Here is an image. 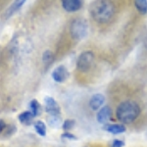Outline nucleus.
<instances>
[{"instance_id":"f257e3e1","label":"nucleus","mask_w":147,"mask_h":147,"mask_svg":"<svg viewBox=\"0 0 147 147\" xmlns=\"http://www.w3.org/2000/svg\"><path fill=\"white\" fill-rule=\"evenodd\" d=\"M140 114V108L134 101H124L117 107L116 117L122 124H130L137 119Z\"/></svg>"},{"instance_id":"f03ea898","label":"nucleus","mask_w":147,"mask_h":147,"mask_svg":"<svg viewBox=\"0 0 147 147\" xmlns=\"http://www.w3.org/2000/svg\"><path fill=\"white\" fill-rule=\"evenodd\" d=\"M91 16L96 22L106 23L113 17L115 13V6L109 1H96L91 4Z\"/></svg>"},{"instance_id":"7ed1b4c3","label":"nucleus","mask_w":147,"mask_h":147,"mask_svg":"<svg viewBox=\"0 0 147 147\" xmlns=\"http://www.w3.org/2000/svg\"><path fill=\"white\" fill-rule=\"evenodd\" d=\"M88 32V25L82 19H75L71 23L70 32L74 39L80 40L84 38Z\"/></svg>"},{"instance_id":"20e7f679","label":"nucleus","mask_w":147,"mask_h":147,"mask_svg":"<svg viewBox=\"0 0 147 147\" xmlns=\"http://www.w3.org/2000/svg\"><path fill=\"white\" fill-rule=\"evenodd\" d=\"M94 61V54L92 51H84L80 54L77 60V68L80 72L86 73L87 71L90 70L92 63Z\"/></svg>"},{"instance_id":"39448f33","label":"nucleus","mask_w":147,"mask_h":147,"mask_svg":"<svg viewBox=\"0 0 147 147\" xmlns=\"http://www.w3.org/2000/svg\"><path fill=\"white\" fill-rule=\"evenodd\" d=\"M44 103H45V112L48 115H55L59 116L61 113V108L57 101L50 96H46L44 98Z\"/></svg>"},{"instance_id":"423d86ee","label":"nucleus","mask_w":147,"mask_h":147,"mask_svg":"<svg viewBox=\"0 0 147 147\" xmlns=\"http://www.w3.org/2000/svg\"><path fill=\"white\" fill-rule=\"evenodd\" d=\"M69 76H70V74H69V71L65 66H58L52 72V79H53L54 82H59V84L66 82L68 80Z\"/></svg>"},{"instance_id":"0eeeda50","label":"nucleus","mask_w":147,"mask_h":147,"mask_svg":"<svg viewBox=\"0 0 147 147\" xmlns=\"http://www.w3.org/2000/svg\"><path fill=\"white\" fill-rule=\"evenodd\" d=\"M112 109H111L110 106L106 105L103 106L100 110H98V113L96 114V120L99 124H103L106 125L108 124V122L111 120L112 118Z\"/></svg>"},{"instance_id":"6e6552de","label":"nucleus","mask_w":147,"mask_h":147,"mask_svg":"<svg viewBox=\"0 0 147 147\" xmlns=\"http://www.w3.org/2000/svg\"><path fill=\"white\" fill-rule=\"evenodd\" d=\"M61 3H62L64 10L69 12V13L77 12L82 6V1H80V0H62Z\"/></svg>"},{"instance_id":"1a4fd4ad","label":"nucleus","mask_w":147,"mask_h":147,"mask_svg":"<svg viewBox=\"0 0 147 147\" xmlns=\"http://www.w3.org/2000/svg\"><path fill=\"white\" fill-rule=\"evenodd\" d=\"M104 102H105V96L101 93H96L91 96L89 100V107L93 111L100 110L103 107Z\"/></svg>"},{"instance_id":"9d476101","label":"nucleus","mask_w":147,"mask_h":147,"mask_svg":"<svg viewBox=\"0 0 147 147\" xmlns=\"http://www.w3.org/2000/svg\"><path fill=\"white\" fill-rule=\"evenodd\" d=\"M103 129L112 134H120L125 131V125L124 124H106Z\"/></svg>"},{"instance_id":"9b49d317","label":"nucleus","mask_w":147,"mask_h":147,"mask_svg":"<svg viewBox=\"0 0 147 147\" xmlns=\"http://www.w3.org/2000/svg\"><path fill=\"white\" fill-rule=\"evenodd\" d=\"M25 2H26L25 0H18V1H14L13 3L9 6V8L7 9L5 13H4V18L8 19V18H10L11 16H13L16 12L22 8L23 5L25 4Z\"/></svg>"},{"instance_id":"f8f14e48","label":"nucleus","mask_w":147,"mask_h":147,"mask_svg":"<svg viewBox=\"0 0 147 147\" xmlns=\"http://www.w3.org/2000/svg\"><path fill=\"white\" fill-rule=\"evenodd\" d=\"M34 115L32 114L30 110L28 111H24V112L20 113L18 115V120L19 122L22 125H30L32 123V120H34Z\"/></svg>"},{"instance_id":"ddd939ff","label":"nucleus","mask_w":147,"mask_h":147,"mask_svg":"<svg viewBox=\"0 0 147 147\" xmlns=\"http://www.w3.org/2000/svg\"><path fill=\"white\" fill-rule=\"evenodd\" d=\"M46 121H47V124L50 125L51 127H59L62 124V118L59 116H55V115H48L46 117Z\"/></svg>"},{"instance_id":"4468645a","label":"nucleus","mask_w":147,"mask_h":147,"mask_svg":"<svg viewBox=\"0 0 147 147\" xmlns=\"http://www.w3.org/2000/svg\"><path fill=\"white\" fill-rule=\"evenodd\" d=\"M30 111L32 112V114L34 115V117H37V116L41 115V105L36 99H32L30 102Z\"/></svg>"},{"instance_id":"2eb2a0df","label":"nucleus","mask_w":147,"mask_h":147,"mask_svg":"<svg viewBox=\"0 0 147 147\" xmlns=\"http://www.w3.org/2000/svg\"><path fill=\"white\" fill-rule=\"evenodd\" d=\"M34 127L35 131H36V134H38V136L42 137L46 136V125L42 121H36V122H34Z\"/></svg>"},{"instance_id":"dca6fc26","label":"nucleus","mask_w":147,"mask_h":147,"mask_svg":"<svg viewBox=\"0 0 147 147\" xmlns=\"http://www.w3.org/2000/svg\"><path fill=\"white\" fill-rule=\"evenodd\" d=\"M42 61H43L44 65H45L46 67L50 66L51 64L53 63V61H54V55H53V53H52L50 50L44 51L43 54H42Z\"/></svg>"},{"instance_id":"f3484780","label":"nucleus","mask_w":147,"mask_h":147,"mask_svg":"<svg viewBox=\"0 0 147 147\" xmlns=\"http://www.w3.org/2000/svg\"><path fill=\"white\" fill-rule=\"evenodd\" d=\"M134 5H136V10L142 15L147 13V1L146 0H136L134 1Z\"/></svg>"},{"instance_id":"a211bd4d","label":"nucleus","mask_w":147,"mask_h":147,"mask_svg":"<svg viewBox=\"0 0 147 147\" xmlns=\"http://www.w3.org/2000/svg\"><path fill=\"white\" fill-rule=\"evenodd\" d=\"M16 132H17V127H16V125H14V124L7 125L6 129H4V131H3V137L9 138V137H11L12 136H14Z\"/></svg>"},{"instance_id":"6ab92c4d","label":"nucleus","mask_w":147,"mask_h":147,"mask_svg":"<svg viewBox=\"0 0 147 147\" xmlns=\"http://www.w3.org/2000/svg\"><path fill=\"white\" fill-rule=\"evenodd\" d=\"M76 125V121L75 120H72V119H68V120H65L62 124V129L65 130V131H70L71 129H74Z\"/></svg>"},{"instance_id":"aec40b11","label":"nucleus","mask_w":147,"mask_h":147,"mask_svg":"<svg viewBox=\"0 0 147 147\" xmlns=\"http://www.w3.org/2000/svg\"><path fill=\"white\" fill-rule=\"evenodd\" d=\"M61 137H63V138H66V139H69V140H77L78 137L75 136V134H71L70 131H65L62 134V136Z\"/></svg>"},{"instance_id":"412c9836","label":"nucleus","mask_w":147,"mask_h":147,"mask_svg":"<svg viewBox=\"0 0 147 147\" xmlns=\"http://www.w3.org/2000/svg\"><path fill=\"white\" fill-rule=\"evenodd\" d=\"M125 145V142L121 139H114L111 144V147H123Z\"/></svg>"},{"instance_id":"4be33fe9","label":"nucleus","mask_w":147,"mask_h":147,"mask_svg":"<svg viewBox=\"0 0 147 147\" xmlns=\"http://www.w3.org/2000/svg\"><path fill=\"white\" fill-rule=\"evenodd\" d=\"M6 127H7V124H6L5 121L0 119V134H3V131H4V129H6Z\"/></svg>"},{"instance_id":"5701e85b","label":"nucleus","mask_w":147,"mask_h":147,"mask_svg":"<svg viewBox=\"0 0 147 147\" xmlns=\"http://www.w3.org/2000/svg\"><path fill=\"white\" fill-rule=\"evenodd\" d=\"M85 147H86V146H85Z\"/></svg>"}]
</instances>
